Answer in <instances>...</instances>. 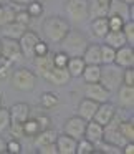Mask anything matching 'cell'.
I'll use <instances>...</instances> for the list:
<instances>
[{
    "instance_id": "f6af8a7d",
    "label": "cell",
    "mask_w": 134,
    "mask_h": 154,
    "mask_svg": "<svg viewBox=\"0 0 134 154\" xmlns=\"http://www.w3.org/2000/svg\"><path fill=\"white\" fill-rule=\"evenodd\" d=\"M101 146V151L99 152H108V154H119L121 152V147L114 146V144H109L106 143V141H101V143H98Z\"/></svg>"
},
{
    "instance_id": "6da1fadb",
    "label": "cell",
    "mask_w": 134,
    "mask_h": 154,
    "mask_svg": "<svg viewBox=\"0 0 134 154\" xmlns=\"http://www.w3.org/2000/svg\"><path fill=\"white\" fill-rule=\"evenodd\" d=\"M70 28H71L70 22L63 17H58V15H51V17L45 18L43 25H41L45 38L51 43H60L65 38V35L70 32Z\"/></svg>"
},
{
    "instance_id": "74e56055",
    "label": "cell",
    "mask_w": 134,
    "mask_h": 154,
    "mask_svg": "<svg viewBox=\"0 0 134 154\" xmlns=\"http://www.w3.org/2000/svg\"><path fill=\"white\" fill-rule=\"evenodd\" d=\"M94 151V144L86 137H80L76 143V154H91Z\"/></svg>"
},
{
    "instance_id": "7402d4cb",
    "label": "cell",
    "mask_w": 134,
    "mask_h": 154,
    "mask_svg": "<svg viewBox=\"0 0 134 154\" xmlns=\"http://www.w3.org/2000/svg\"><path fill=\"white\" fill-rule=\"evenodd\" d=\"M103 38H104V43L109 45V47H113V48H116V50L121 48V47H124V45H127L123 30H109Z\"/></svg>"
},
{
    "instance_id": "d4e9b609",
    "label": "cell",
    "mask_w": 134,
    "mask_h": 154,
    "mask_svg": "<svg viewBox=\"0 0 134 154\" xmlns=\"http://www.w3.org/2000/svg\"><path fill=\"white\" fill-rule=\"evenodd\" d=\"M91 32H93L94 37L103 38L104 35L109 32V27H108V17H96L91 20Z\"/></svg>"
},
{
    "instance_id": "9f6ffc18",
    "label": "cell",
    "mask_w": 134,
    "mask_h": 154,
    "mask_svg": "<svg viewBox=\"0 0 134 154\" xmlns=\"http://www.w3.org/2000/svg\"><path fill=\"white\" fill-rule=\"evenodd\" d=\"M2 2H4V0H0V4H2Z\"/></svg>"
},
{
    "instance_id": "b9f144b4",
    "label": "cell",
    "mask_w": 134,
    "mask_h": 154,
    "mask_svg": "<svg viewBox=\"0 0 134 154\" xmlns=\"http://www.w3.org/2000/svg\"><path fill=\"white\" fill-rule=\"evenodd\" d=\"M47 53H50V47H48V43L43 42V40H38L37 43H35L33 55L35 57H41V55H47Z\"/></svg>"
},
{
    "instance_id": "603a6c76",
    "label": "cell",
    "mask_w": 134,
    "mask_h": 154,
    "mask_svg": "<svg viewBox=\"0 0 134 154\" xmlns=\"http://www.w3.org/2000/svg\"><path fill=\"white\" fill-rule=\"evenodd\" d=\"M56 136L58 133L55 129H51V128H47V129H41L38 131L37 134H35V146L40 147V146H45V144H50V143H55L56 141Z\"/></svg>"
},
{
    "instance_id": "2e32d148",
    "label": "cell",
    "mask_w": 134,
    "mask_h": 154,
    "mask_svg": "<svg viewBox=\"0 0 134 154\" xmlns=\"http://www.w3.org/2000/svg\"><path fill=\"white\" fill-rule=\"evenodd\" d=\"M117 93V103L119 106L126 108V109H132L134 106V86H127V85H121L116 90Z\"/></svg>"
},
{
    "instance_id": "816d5d0a",
    "label": "cell",
    "mask_w": 134,
    "mask_h": 154,
    "mask_svg": "<svg viewBox=\"0 0 134 154\" xmlns=\"http://www.w3.org/2000/svg\"><path fill=\"white\" fill-rule=\"evenodd\" d=\"M8 2H12V5H20V7H25L30 0H8Z\"/></svg>"
},
{
    "instance_id": "ab89813d",
    "label": "cell",
    "mask_w": 134,
    "mask_h": 154,
    "mask_svg": "<svg viewBox=\"0 0 134 154\" xmlns=\"http://www.w3.org/2000/svg\"><path fill=\"white\" fill-rule=\"evenodd\" d=\"M108 17V27H109V30H121L124 25V18L117 17V15H106Z\"/></svg>"
},
{
    "instance_id": "8fae6325",
    "label": "cell",
    "mask_w": 134,
    "mask_h": 154,
    "mask_svg": "<svg viewBox=\"0 0 134 154\" xmlns=\"http://www.w3.org/2000/svg\"><path fill=\"white\" fill-rule=\"evenodd\" d=\"M114 114H116V106H114L113 103H109V101H104V103L98 104V109H96V113H94L93 119L96 121V123H99L101 126H106V124L113 119Z\"/></svg>"
},
{
    "instance_id": "f546056e",
    "label": "cell",
    "mask_w": 134,
    "mask_h": 154,
    "mask_svg": "<svg viewBox=\"0 0 134 154\" xmlns=\"http://www.w3.org/2000/svg\"><path fill=\"white\" fill-rule=\"evenodd\" d=\"M101 50V65H108V63H114V57H116V48L109 47V45L103 43L99 45Z\"/></svg>"
},
{
    "instance_id": "f1b7e54d",
    "label": "cell",
    "mask_w": 134,
    "mask_h": 154,
    "mask_svg": "<svg viewBox=\"0 0 134 154\" xmlns=\"http://www.w3.org/2000/svg\"><path fill=\"white\" fill-rule=\"evenodd\" d=\"M58 103H60V98H58L56 93H53V91H45V93H41V96H40V104H41L43 108L51 109V108L58 106Z\"/></svg>"
},
{
    "instance_id": "7dc6e473",
    "label": "cell",
    "mask_w": 134,
    "mask_h": 154,
    "mask_svg": "<svg viewBox=\"0 0 134 154\" xmlns=\"http://www.w3.org/2000/svg\"><path fill=\"white\" fill-rule=\"evenodd\" d=\"M40 154H58V149H56V144L55 143H50V144H45V146H40L37 147Z\"/></svg>"
},
{
    "instance_id": "ac0fdd59",
    "label": "cell",
    "mask_w": 134,
    "mask_h": 154,
    "mask_svg": "<svg viewBox=\"0 0 134 154\" xmlns=\"http://www.w3.org/2000/svg\"><path fill=\"white\" fill-rule=\"evenodd\" d=\"M8 111L12 123H25L30 118V104L27 103H15L12 104V108H8Z\"/></svg>"
},
{
    "instance_id": "8992f818",
    "label": "cell",
    "mask_w": 134,
    "mask_h": 154,
    "mask_svg": "<svg viewBox=\"0 0 134 154\" xmlns=\"http://www.w3.org/2000/svg\"><path fill=\"white\" fill-rule=\"evenodd\" d=\"M119 123H121V118L114 114L113 119L104 126L103 141H106V143H109V144H114V146H117V147H123L127 141L119 131Z\"/></svg>"
},
{
    "instance_id": "7a4b0ae2",
    "label": "cell",
    "mask_w": 134,
    "mask_h": 154,
    "mask_svg": "<svg viewBox=\"0 0 134 154\" xmlns=\"http://www.w3.org/2000/svg\"><path fill=\"white\" fill-rule=\"evenodd\" d=\"M88 43L90 42H88L86 35L80 30H73V28H70V32L60 42L61 48H63V51L68 57H81L83 51L86 50Z\"/></svg>"
},
{
    "instance_id": "c3c4849f",
    "label": "cell",
    "mask_w": 134,
    "mask_h": 154,
    "mask_svg": "<svg viewBox=\"0 0 134 154\" xmlns=\"http://www.w3.org/2000/svg\"><path fill=\"white\" fill-rule=\"evenodd\" d=\"M37 121H38V126H40V129H47V128H50V118L45 116V114L37 116Z\"/></svg>"
},
{
    "instance_id": "6f0895ef",
    "label": "cell",
    "mask_w": 134,
    "mask_h": 154,
    "mask_svg": "<svg viewBox=\"0 0 134 154\" xmlns=\"http://www.w3.org/2000/svg\"><path fill=\"white\" fill-rule=\"evenodd\" d=\"M0 55H2V51H0Z\"/></svg>"
},
{
    "instance_id": "d590c367",
    "label": "cell",
    "mask_w": 134,
    "mask_h": 154,
    "mask_svg": "<svg viewBox=\"0 0 134 154\" xmlns=\"http://www.w3.org/2000/svg\"><path fill=\"white\" fill-rule=\"evenodd\" d=\"M14 61H10L8 58L2 57L0 55V80H5L12 75V70H14Z\"/></svg>"
},
{
    "instance_id": "e0dca14e",
    "label": "cell",
    "mask_w": 134,
    "mask_h": 154,
    "mask_svg": "<svg viewBox=\"0 0 134 154\" xmlns=\"http://www.w3.org/2000/svg\"><path fill=\"white\" fill-rule=\"evenodd\" d=\"M98 104L99 103L90 100V98H83V100L78 103V109H76L78 116L83 118L84 121H91L94 116V113H96V109H98Z\"/></svg>"
},
{
    "instance_id": "db71d44e",
    "label": "cell",
    "mask_w": 134,
    "mask_h": 154,
    "mask_svg": "<svg viewBox=\"0 0 134 154\" xmlns=\"http://www.w3.org/2000/svg\"><path fill=\"white\" fill-rule=\"evenodd\" d=\"M99 2H101V4H104V5H109L111 0H99Z\"/></svg>"
},
{
    "instance_id": "d6986e66",
    "label": "cell",
    "mask_w": 134,
    "mask_h": 154,
    "mask_svg": "<svg viewBox=\"0 0 134 154\" xmlns=\"http://www.w3.org/2000/svg\"><path fill=\"white\" fill-rule=\"evenodd\" d=\"M33 65L37 75H40L41 78H45L48 75V71L53 68V53H47L41 57H33Z\"/></svg>"
},
{
    "instance_id": "836d02e7",
    "label": "cell",
    "mask_w": 134,
    "mask_h": 154,
    "mask_svg": "<svg viewBox=\"0 0 134 154\" xmlns=\"http://www.w3.org/2000/svg\"><path fill=\"white\" fill-rule=\"evenodd\" d=\"M14 18H15V10H12V7L0 4V27L14 22Z\"/></svg>"
},
{
    "instance_id": "484cf974",
    "label": "cell",
    "mask_w": 134,
    "mask_h": 154,
    "mask_svg": "<svg viewBox=\"0 0 134 154\" xmlns=\"http://www.w3.org/2000/svg\"><path fill=\"white\" fill-rule=\"evenodd\" d=\"M4 37H8V38H15V40H18V38L23 35V32L27 30L28 27H25V25H20L17 23V22H10V23L4 25Z\"/></svg>"
},
{
    "instance_id": "60d3db41",
    "label": "cell",
    "mask_w": 134,
    "mask_h": 154,
    "mask_svg": "<svg viewBox=\"0 0 134 154\" xmlns=\"http://www.w3.org/2000/svg\"><path fill=\"white\" fill-rule=\"evenodd\" d=\"M14 22H17V23H20V25L28 27V25H30V22H32V17L27 14V10H18V12H15Z\"/></svg>"
},
{
    "instance_id": "4dcf8cb0",
    "label": "cell",
    "mask_w": 134,
    "mask_h": 154,
    "mask_svg": "<svg viewBox=\"0 0 134 154\" xmlns=\"http://www.w3.org/2000/svg\"><path fill=\"white\" fill-rule=\"evenodd\" d=\"M22 128H23V134H25V136H28V137H33L38 131H41L40 126H38L37 118H28L25 123H22Z\"/></svg>"
},
{
    "instance_id": "d6a6232c",
    "label": "cell",
    "mask_w": 134,
    "mask_h": 154,
    "mask_svg": "<svg viewBox=\"0 0 134 154\" xmlns=\"http://www.w3.org/2000/svg\"><path fill=\"white\" fill-rule=\"evenodd\" d=\"M25 10H27V14L30 15L32 18L41 17V15H43V4L38 2V0H30L27 4V7H25Z\"/></svg>"
},
{
    "instance_id": "5b68a950",
    "label": "cell",
    "mask_w": 134,
    "mask_h": 154,
    "mask_svg": "<svg viewBox=\"0 0 134 154\" xmlns=\"http://www.w3.org/2000/svg\"><path fill=\"white\" fill-rule=\"evenodd\" d=\"M65 12L68 18L75 23H83L90 18L88 14V0H66Z\"/></svg>"
},
{
    "instance_id": "1f68e13d",
    "label": "cell",
    "mask_w": 134,
    "mask_h": 154,
    "mask_svg": "<svg viewBox=\"0 0 134 154\" xmlns=\"http://www.w3.org/2000/svg\"><path fill=\"white\" fill-rule=\"evenodd\" d=\"M119 131L126 141H134V121L132 119H121L119 123Z\"/></svg>"
},
{
    "instance_id": "4fadbf2b",
    "label": "cell",
    "mask_w": 134,
    "mask_h": 154,
    "mask_svg": "<svg viewBox=\"0 0 134 154\" xmlns=\"http://www.w3.org/2000/svg\"><path fill=\"white\" fill-rule=\"evenodd\" d=\"M45 80L48 81V83L55 85V86H63V85H68L71 80L70 73H68L66 68H60V66H53L50 71H48V75L45 76Z\"/></svg>"
},
{
    "instance_id": "f907efd6",
    "label": "cell",
    "mask_w": 134,
    "mask_h": 154,
    "mask_svg": "<svg viewBox=\"0 0 134 154\" xmlns=\"http://www.w3.org/2000/svg\"><path fill=\"white\" fill-rule=\"evenodd\" d=\"M7 152V141L0 136V154H5Z\"/></svg>"
},
{
    "instance_id": "11a10c76",
    "label": "cell",
    "mask_w": 134,
    "mask_h": 154,
    "mask_svg": "<svg viewBox=\"0 0 134 154\" xmlns=\"http://www.w3.org/2000/svg\"><path fill=\"white\" fill-rule=\"evenodd\" d=\"M0 108H2V94H0Z\"/></svg>"
},
{
    "instance_id": "44dd1931",
    "label": "cell",
    "mask_w": 134,
    "mask_h": 154,
    "mask_svg": "<svg viewBox=\"0 0 134 154\" xmlns=\"http://www.w3.org/2000/svg\"><path fill=\"white\" fill-rule=\"evenodd\" d=\"M83 60L86 65H101V50L98 43H88L86 50L83 51Z\"/></svg>"
},
{
    "instance_id": "ee69618b",
    "label": "cell",
    "mask_w": 134,
    "mask_h": 154,
    "mask_svg": "<svg viewBox=\"0 0 134 154\" xmlns=\"http://www.w3.org/2000/svg\"><path fill=\"white\" fill-rule=\"evenodd\" d=\"M7 152L8 154H18V152H22L20 141L15 139V137H12L10 141H7Z\"/></svg>"
},
{
    "instance_id": "3957f363",
    "label": "cell",
    "mask_w": 134,
    "mask_h": 154,
    "mask_svg": "<svg viewBox=\"0 0 134 154\" xmlns=\"http://www.w3.org/2000/svg\"><path fill=\"white\" fill-rule=\"evenodd\" d=\"M99 83L106 88L109 93H116V90L123 85V68L116 63L101 65Z\"/></svg>"
},
{
    "instance_id": "8d00e7d4",
    "label": "cell",
    "mask_w": 134,
    "mask_h": 154,
    "mask_svg": "<svg viewBox=\"0 0 134 154\" xmlns=\"http://www.w3.org/2000/svg\"><path fill=\"white\" fill-rule=\"evenodd\" d=\"M121 30H123L124 37H126L127 45L132 47V45H134V20H132V18H129V20L124 22V25H123Z\"/></svg>"
},
{
    "instance_id": "52a82bcc",
    "label": "cell",
    "mask_w": 134,
    "mask_h": 154,
    "mask_svg": "<svg viewBox=\"0 0 134 154\" xmlns=\"http://www.w3.org/2000/svg\"><path fill=\"white\" fill-rule=\"evenodd\" d=\"M0 51H2V57L8 58V60L14 61V63H17V61H20L22 58H23L20 43H18V40H15V38H8V37L0 38Z\"/></svg>"
},
{
    "instance_id": "30bf717a",
    "label": "cell",
    "mask_w": 134,
    "mask_h": 154,
    "mask_svg": "<svg viewBox=\"0 0 134 154\" xmlns=\"http://www.w3.org/2000/svg\"><path fill=\"white\" fill-rule=\"evenodd\" d=\"M40 40L38 38V35L35 33V32L32 30H25L23 35H22L20 38H18V43H20V48H22V55H23V58H33V48H35V43Z\"/></svg>"
},
{
    "instance_id": "7bdbcfd3",
    "label": "cell",
    "mask_w": 134,
    "mask_h": 154,
    "mask_svg": "<svg viewBox=\"0 0 134 154\" xmlns=\"http://www.w3.org/2000/svg\"><path fill=\"white\" fill-rule=\"evenodd\" d=\"M123 85L134 86V68H123Z\"/></svg>"
},
{
    "instance_id": "cb8c5ba5",
    "label": "cell",
    "mask_w": 134,
    "mask_h": 154,
    "mask_svg": "<svg viewBox=\"0 0 134 154\" xmlns=\"http://www.w3.org/2000/svg\"><path fill=\"white\" fill-rule=\"evenodd\" d=\"M84 66H86V63H84L83 57H70V60H68V63H66V70H68V73H70L71 78L81 76Z\"/></svg>"
},
{
    "instance_id": "277c9868",
    "label": "cell",
    "mask_w": 134,
    "mask_h": 154,
    "mask_svg": "<svg viewBox=\"0 0 134 154\" xmlns=\"http://www.w3.org/2000/svg\"><path fill=\"white\" fill-rule=\"evenodd\" d=\"M37 80H38L37 73L23 66L14 70V73H12V86L18 91H25V93L35 90Z\"/></svg>"
},
{
    "instance_id": "83f0119b",
    "label": "cell",
    "mask_w": 134,
    "mask_h": 154,
    "mask_svg": "<svg viewBox=\"0 0 134 154\" xmlns=\"http://www.w3.org/2000/svg\"><path fill=\"white\" fill-rule=\"evenodd\" d=\"M88 14L90 17H106L108 15V5L101 4L99 0H88Z\"/></svg>"
},
{
    "instance_id": "9c48e42d",
    "label": "cell",
    "mask_w": 134,
    "mask_h": 154,
    "mask_svg": "<svg viewBox=\"0 0 134 154\" xmlns=\"http://www.w3.org/2000/svg\"><path fill=\"white\" fill-rule=\"evenodd\" d=\"M84 128H86V121L76 114V116H71L66 119V123L63 126V131L68 136L75 137V139H80V137L84 136Z\"/></svg>"
},
{
    "instance_id": "5bb4252c",
    "label": "cell",
    "mask_w": 134,
    "mask_h": 154,
    "mask_svg": "<svg viewBox=\"0 0 134 154\" xmlns=\"http://www.w3.org/2000/svg\"><path fill=\"white\" fill-rule=\"evenodd\" d=\"M76 143L78 139L68 136V134H58L56 136V149H58V154H76Z\"/></svg>"
},
{
    "instance_id": "ffe728a7",
    "label": "cell",
    "mask_w": 134,
    "mask_h": 154,
    "mask_svg": "<svg viewBox=\"0 0 134 154\" xmlns=\"http://www.w3.org/2000/svg\"><path fill=\"white\" fill-rule=\"evenodd\" d=\"M131 10H132V5H127L121 0H111L108 5V15H117L124 20H129Z\"/></svg>"
},
{
    "instance_id": "f35d334b",
    "label": "cell",
    "mask_w": 134,
    "mask_h": 154,
    "mask_svg": "<svg viewBox=\"0 0 134 154\" xmlns=\"http://www.w3.org/2000/svg\"><path fill=\"white\" fill-rule=\"evenodd\" d=\"M68 60H70V57H68V55L65 53L63 50H61V51H56V53H53V66L66 68Z\"/></svg>"
},
{
    "instance_id": "f5cc1de1",
    "label": "cell",
    "mask_w": 134,
    "mask_h": 154,
    "mask_svg": "<svg viewBox=\"0 0 134 154\" xmlns=\"http://www.w3.org/2000/svg\"><path fill=\"white\" fill-rule=\"evenodd\" d=\"M121 2H124V4H127V5H132L134 4V0H121Z\"/></svg>"
},
{
    "instance_id": "e575fe53",
    "label": "cell",
    "mask_w": 134,
    "mask_h": 154,
    "mask_svg": "<svg viewBox=\"0 0 134 154\" xmlns=\"http://www.w3.org/2000/svg\"><path fill=\"white\" fill-rule=\"evenodd\" d=\"M12 124V118H10V111H8V108H0V134H4L8 131V128H10Z\"/></svg>"
},
{
    "instance_id": "bcb514c9",
    "label": "cell",
    "mask_w": 134,
    "mask_h": 154,
    "mask_svg": "<svg viewBox=\"0 0 134 154\" xmlns=\"http://www.w3.org/2000/svg\"><path fill=\"white\" fill-rule=\"evenodd\" d=\"M8 131H10L12 137H15V139L25 137V134H23V128H22V123H12V124H10V128H8Z\"/></svg>"
},
{
    "instance_id": "4316f807",
    "label": "cell",
    "mask_w": 134,
    "mask_h": 154,
    "mask_svg": "<svg viewBox=\"0 0 134 154\" xmlns=\"http://www.w3.org/2000/svg\"><path fill=\"white\" fill-rule=\"evenodd\" d=\"M81 76L84 83H98L101 76V65H86Z\"/></svg>"
},
{
    "instance_id": "681fc988",
    "label": "cell",
    "mask_w": 134,
    "mask_h": 154,
    "mask_svg": "<svg viewBox=\"0 0 134 154\" xmlns=\"http://www.w3.org/2000/svg\"><path fill=\"white\" fill-rule=\"evenodd\" d=\"M121 149H123L124 154H132V152H134V143H132V141H127V143L124 144Z\"/></svg>"
},
{
    "instance_id": "ba28073f",
    "label": "cell",
    "mask_w": 134,
    "mask_h": 154,
    "mask_svg": "<svg viewBox=\"0 0 134 154\" xmlns=\"http://www.w3.org/2000/svg\"><path fill=\"white\" fill-rule=\"evenodd\" d=\"M109 96H111V93L99 81L98 83L84 85V98H90V100L96 101V103H104V101H109Z\"/></svg>"
},
{
    "instance_id": "7c38bea8",
    "label": "cell",
    "mask_w": 134,
    "mask_h": 154,
    "mask_svg": "<svg viewBox=\"0 0 134 154\" xmlns=\"http://www.w3.org/2000/svg\"><path fill=\"white\" fill-rule=\"evenodd\" d=\"M114 63L121 68L134 66V48L131 45H124V47L117 48L116 57H114Z\"/></svg>"
},
{
    "instance_id": "9a60e30c",
    "label": "cell",
    "mask_w": 134,
    "mask_h": 154,
    "mask_svg": "<svg viewBox=\"0 0 134 154\" xmlns=\"http://www.w3.org/2000/svg\"><path fill=\"white\" fill-rule=\"evenodd\" d=\"M103 133H104V126H101L99 123L91 119V121H86V128H84V136L83 137H86L88 141H91V143L96 146L98 143L103 141Z\"/></svg>"
}]
</instances>
